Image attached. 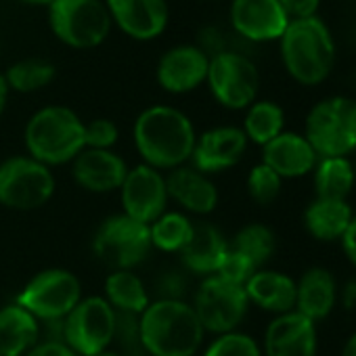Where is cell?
Wrapping results in <instances>:
<instances>
[{
  "label": "cell",
  "mask_w": 356,
  "mask_h": 356,
  "mask_svg": "<svg viewBox=\"0 0 356 356\" xmlns=\"http://www.w3.org/2000/svg\"><path fill=\"white\" fill-rule=\"evenodd\" d=\"M210 57L193 44H176L168 49L155 67V80L170 95H187L206 84Z\"/></svg>",
  "instance_id": "15"
},
{
  "label": "cell",
  "mask_w": 356,
  "mask_h": 356,
  "mask_svg": "<svg viewBox=\"0 0 356 356\" xmlns=\"http://www.w3.org/2000/svg\"><path fill=\"white\" fill-rule=\"evenodd\" d=\"M304 136L318 157H348L356 151V101L327 97L306 115Z\"/></svg>",
  "instance_id": "5"
},
{
  "label": "cell",
  "mask_w": 356,
  "mask_h": 356,
  "mask_svg": "<svg viewBox=\"0 0 356 356\" xmlns=\"http://www.w3.org/2000/svg\"><path fill=\"white\" fill-rule=\"evenodd\" d=\"M318 155L304 134L283 130L268 145L262 147V163L285 178H302L314 170Z\"/></svg>",
  "instance_id": "21"
},
{
  "label": "cell",
  "mask_w": 356,
  "mask_h": 356,
  "mask_svg": "<svg viewBox=\"0 0 356 356\" xmlns=\"http://www.w3.org/2000/svg\"><path fill=\"white\" fill-rule=\"evenodd\" d=\"M149 225L136 222L126 214H113L101 222L92 237V252L111 270H132L151 254Z\"/></svg>",
  "instance_id": "8"
},
{
  "label": "cell",
  "mask_w": 356,
  "mask_h": 356,
  "mask_svg": "<svg viewBox=\"0 0 356 356\" xmlns=\"http://www.w3.org/2000/svg\"><path fill=\"white\" fill-rule=\"evenodd\" d=\"M120 138V128L115 122L107 120V118H97L90 120L88 124H84V149H103L109 151L115 147Z\"/></svg>",
  "instance_id": "37"
},
{
  "label": "cell",
  "mask_w": 356,
  "mask_h": 356,
  "mask_svg": "<svg viewBox=\"0 0 356 356\" xmlns=\"http://www.w3.org/2000/svg\"><path fill=\"white\" fill-rule=\"evenodd\" d=\"M337 300L343 308H356V279L348 281L341 289H337Z\"/></svg>",
  "instance_id": "43"
},
{
  "label": "cell",
  "mask_w": 356,
  "mask_h": 356,
  "mask_svg": "<svg viewBox=\"0 0 356 356\" xmlns=\"http://www.w3.org/2000/svg\"><path fill=\"white\" fill-rule=\"evenodd\" d=\"M285 72L302 86H316L329 78L335 65V42L318 17L289 22L279 38Z\"/></svg>",
  "instance_id": "3"
},
{
  "label": "cell",
  "mask_w": 356,
  "mask_h": 356,
  "mask_svg": "<svg viewBox=\"0 0 356 356\" xmlns=\"http://www.w3.org/2000/svg\"><path fill=\"white\" fill-rule=\"evenodd\" d=\"M113 28L132 40L159 38L170 22L168 0H105Z\"/></svg>",
  "instance_id": "16"
},
{
  "label": "cell",
  "mask_w": 356,
  "mask_h": 356,
  "mask_svg": "<svg viewBox=\"0 0 356 356\" xmlns=\"http://www.w3.org/2000/svg\"><path fill=\"white\" fill-rule=\"evenodd\" d=\"M195 222L185 212H163L155 222L149 225L153 250L165 254H181L193 235Z\"/></svg>",
  "instance_id": "30"
},
{
  "label": "cell",
  "mask_w": 356,
  "mask_h": 356,
  "mask_svg": "<svg viewBox=\"0 0 356 356\" xmlns=\"http://www.w3.org/2000/svg\"><path fill=\"white\" fill-rule=\"evenodd\" d=\"M147 356H195L206 331L189 302L153 300L138 316Z\"/></svg>",
  "instance_id": "2"
},
{
  "label": "cell",
  "mask_w": 356,
  "mask_h": 356,
  "mask_svg": "<svg viewBox=\"0 0 356 356\" xmlns=\"http://www.w3.org/2000/svg\"><path fill=\"white\" fill-rule=\"evenodd\" d=\"M26 356H78L72 348L65 343H55V341H38Z\"/></svg>",
  "instance_id": "41"
},
{
  "label": "cell",
  "mask_w": 356,
  "mask_h": 356,
  "mask_svg": "<svg viewBox=\"0 0 356 356\" xmlns=\"http://www.w3.org/2000/svg\"><path fill=\"white\" fill-rule=\"evenodd\" d=\"M140 314H128V312H115V333L113 343L115 350L122 356H147L143 341H140V327H138Z\"/></svg>",
  "instance_id": "35"
},
{
  "label": "cell",
  "mask_w": 356,
  "mask_h": 356,
  "mask_svg": "<svg viewBox=\"0 0 356 356\" xmlns=\"http://www.w3.org/2000/svg\"><path fill=\"white\" fill-rule=\"evenodd\" d=\"M105 300L115 312L143 314L151 304V296L143 279L134 270H111L105 279Z\"/></svg>",
  "instance_id": "28"
},
{
  "label": "cell",
  "mask_w": 356,
  "mask_h": 356,
  "mask_svg": "<svg viewBox=\"0 0 356 356\" xmlns=\"http://www.w3.org/2000/svg\"><path fill=\"white\" fill-rule=\"evenodd\" d=\"M115 310L103 296H88L65 316V346L78 356L99 354L113 343Z\"/></svg>",
  "instance_id": "12"
},
{
  "label": "cell",
  "mask_w": 356,
  "mask_h": 356,
  "mask_svg": "<svg viewBox=\"0 0 356 356\" xmlns=\"http://www.w3.org/2000/svg\"><path fill=\"white\" fill-rule=\"evenodd\" d=\"M318 352V335L316 323L291 310L275 316L262 341L264 356H316Z\"/></svg>",
  "instance_id": "18"
},
{
  "label": "cell",
  "mask_w": 356,
  "mask_h": 356,
  "mask_svg": "<svg viewBox=\"0 0 356 356\" xmlns=\"http://www.w3.org/2000/svg\"><path fill=\"white\" fill-rule=\"evenodd\" d=\"M191 291V275L181 268H165L155 279V300H174V302H187Z\"/></svg>",
  "instance_id": "36"
},
{
  "label": "cell",
  "mask_w": 356,
  "mask_h": 356,
  "mask_svg": "<svg viewBox=\"0 0 356 356\" xmlns=\"http://www.w3.org/2000/svg\"><path fill=\"white\" fill-rule=\"evenodd\" d=\"M235 38L229 36L222 28L218 26H204L200 32H197V40L195 44L208 55V57H214V55H220V53H227V51H239L235 44ZM243 53V51H239Z\"/></svg>",
  "instance_id": "39"
},
{
  "label": "cell",
  "mask_w": 356,
  "mask_h": 356,
  "mask_svg": "<svg viewBox=\"0 0 356 356\" xmlns=\"http://www.w3.org/2000/svg\"><path fill=\"white\" fill-rule=\"evenodd\" d=\"M241 130L250 143L264 147L285 130V111L275 101H254L245 109Z\"/></svg>",
  "instance_id": "29"
},
{
  "label": "cell",
  "mask_w": 356,
  "mask_h": 356,
  "mask_svg": "<svg viewBox=\"0 0 356 356\" xmlns=\"http://www.w3.org/2000/svg\"><path fill=\"white\" fill-rule=\"evenodd\" d=\"M0 53H3V44H0Z\"/></svg>",
  "instance_id": "49"
},
{
  "label": "cell",
  "mask_w": 356,
  "mask_h": 356,
  "mask_svg": "<svg viewBox=\"0 0 356 356\" xmlns=\"http://www.w3.org/2000/svg\"><path fill=\"white\" fill-rule=\"evenodd\" d=\"M227 252L229 241L214 225L195 222L193 235L181 252V264L189 275H200L206 279L218 273Z\"/></svg>",
  "instance_id": "22"
},
{
  "label": "cell",
  "mask_w": 356,
  "mask_h": 356,
  "mask_svg": "<svg viewBox=\"0 0 356 356\" xmlns=\"http://www.w3.org/2000/svg\"><path fill=\"white\" fill-rule=\"evenodd\" d=\"M40 341V321L19 304L0 308V356H26Z\"/></svg>",
  "instance_id": "25"
},
{
  "label": "cell",
  "mask_w": 356,
  "mask_h": 356,
  "mask_svg": "<svg viewBox=\"0 0 356 356\" xmlns=\"http://www.w3.org/2000/svg\"><path fill=\"white\" fill-rule=\"evenodd\" d=\"M132 138L143 163L170 172L191 161L197 132L191 118L178 107L151 105L136 115Z\"/></svg>",
  "instance_id": "1"
},
{
  "label": "cell",
  "mask_w": 356,
  "mask_h": 356,
  "mask_svg": "<svg viewBox=\"0 0 356 356\" xmlns=\"http://www.w3.org/2000/svg\"><path fill=\"white\" fill-rule=\"evenodd\" d=\"M339 241H341V248H343L346 258H348L350 264L356 268V214H354V218H352L348 231L343 233V237H341Z\"/></svg>",
  "instance_id": "42"
},
{
  "label": "cell",
  "mask_w": 356,
  "mask_h": 356,
  "mask_svg": "<svg viewBox=\"0 0 356 356\" xmlns=\"http://www.w3.org/2000/svg\"><path fill=\"white\" fill-rule=\"evenodd\" d=\"M229 22L233 34L248 44L275 42L289 26L279 0H233Z\"/></svg>",
  "instance_id": "14"
},
{
  "label": "cell",
  "mask_w": 356,
  "mask_h": 356,
  "mask_svg": "<svg viewBox=\"0 0 356 356\" xmlns=\"http://www.w3.org/2000/svg\"><path fill=\"white\" fill-rule=\"evenodd\" d=\"M168 197L185 212L195 216H208L218 206V189L214 181L197 168L185 163L165 174Z\"/></svg>",
  "instance_id": "20"
},
{
  "label": "cell",
  "mask_w": 356,
  "mask_h": 356,
  "mask_svg": "<svg viewBox=\"0 0 356 356\" xmlns=\"http://www.w3.org/2000/svg\"><path fill=\"white\" fill-rule=\"evenodd\" d=\"M250 304L273 312L285 314L296 310V281L279 270L260 268L252 275V279L243 285Z\"/></svg>",
  "instance_id": "24"
},
{
  "label": "cell",
  "mask_w": 356,
  "mask_h": 356,
  "mask_svg": "<svg viewBox=\"0 0 356 356\" xmlns=\"http://www.w3.org/2000/svg\"><path fill=\"white\" fill-rule=\"evenodd\" d=\"M122 200V214L128 218L151 225L155 222L168 206V187H165V174L147 165L138 163L128 168V174L120 187Z\"/></svg>",
  "instance_id": "13"
},
{
  "label": "cell",
  "mask_w": 356,
  "mask_h": 356,
  "mask_svg": "<svg viewBox=\"0 0 356 356\" xmlns=\"http://www.w3.org/2000/svg\"><path fill=\"white\" fill-rule=\"evenodd\" d=\"M248 136L237 126H216L197 134L191 165L204 174L225 172L237 165L248 151Z\"/></svg>",
  "instance_id": "17"
},
{
  "label": "cell",
  "mask_w": 356,
  "mask_h": 356,
  "mask_svg": "<svg viewBox=\"0 0 356 356\" xmlns=\"http://www.w3.org/2000/svg\"><path fill=\"white\" fill-rule=\"evenodd\" d=\"M9 92H11V88H9V84H7V78H5V74H3V72H0V115H3V113H5V109H7Z\"/></svg>",
  "instance_id": "44"
},
{
  "label": "cell",
  "mask_w": 356,
  "mask_h": 356,
  "mask_svg": "<svg viewBox=\"0 0 356 356\" xmlns=\"http://www.w3.org/2000/svg\"><path fill=\"white\" fill-rule=\"evenodd\" d=\"M341 356H356V331L348 337V341L341 350Z\"/></svg>",
  "instance_id": "45"
},
{
  "label": "cell",
  "mask_w": 356,
  "mask_h": 356,
  "mask_svg": "<svg viewBox=\"0 0 356 356\" xmlns=\"http://www.w3.org/2000/svg\"><path fill=\"white\" fill-rule=\"evenodd\" d=\"M352 165H354V178H356V161H354Z\"/></svg>",
  "instance_id": "48"
},
{
  "label": "cell",
  "mask_w": 356,
  "mask_h": 356,
  "mask_svg": "<svg viewBox=\"0 0 356 356\" xmlns=\"http://www.w3.org/2000/svg\"><path fill=\"white\" fill-rule=\"evenodd\" d=\"M82 298V283L72 270L47 268L26 283L15 304L38 321H53L65 318Z\"/></svg>",
  "instance_id": "11"
},
{
  "label": "cell",
  "mask_w": 356,
  "mask_h": 356,
  "mask_svg": "<svg viewBox=\"0 0 356 356\" xmlns=\"http://www.w3.org/2000/svg\"><path fill=\"white\" fill-rule=\"evenodd\" d=\"M337 283L335 277L323 268L312 266L296 281V312L318 323L327 318L337 304Z\"/></svg>",
  "instance_id": "23"
},
{
  "label": "cell",
  "mask_w": 356,
  "mask_h": 356,
  "mask_svg": "<svg viewBox=\"0 0 356 356\" xmlns=\"http://www.w3.org/2000/svg\"><path fill=\"white\" fill-rule=\"evenodd\" d=\"M248 193L258 206H268L273 204L283 187V178L273 172L266 163H256L250 174H248Z\"/></svg>",
  "instance_id": "33"
},
{
  "label": "cell",
  "mask_w": 356,
  "mask_h": 356,
  "mask_svg": "<svg viewBox=\"0 0 356 356\" xmlns=\"http://www.w3.org/2000/svg\"><path fill=\"white\" fill-rule=\"evenodd\" d=\"M279 5L289 17V22H296V19L316 17L321 0H279Z\"/></svg>",
  "instance_id": "40"
},
{
  "label": "cell",
  "mask_w": 356,
  "mask_h": 356,
  "mask_svg": "<svg viewBox=\"0 0 356 356\" xmlns=\"http://www.w3.org/2000/svg\"><path fill=\"white\" fill-rule=\"evenodd\" d=\"M352 218L354 212L348 202L314 197L304 210V229L316 241H339Z\"/></svg>",
  "instance_id": "26"
},
{
  "label": "cell",
  "mask_w": 356,
  "mask_h": 356,
  "mask_svg": "<svg viewBox=\"0 0 356 356\" xmlns=\"http://www.w3.org/2000/svg\"><path fill=\"white\" fill-rule=\"evenodd\" d=\"M256 270L258 268L243 254H239L237 250H233L229 245V252H227V256H225V260H222V264H220L216 275L227 279V281H231V283H235V285H245Z\"/></svg>",
  "instance_id": "38"
},
{
  "label": "cell",
  "mask_w": 356,
  "mask_h": 356,
  "mask_svg": "<svg viewBox=\"0 0 356 356\" xmlns=\"http://www.w3.org/2000/svg\"><path fill=\"white\" fill-rule=\"evenodd\" d=\"M204 356H264V354H262V346L252 335L233 331V333L216 335L204 350Z\"/></svg>",
  "instance_id": "34"
},
{
  "label": "cell",
  "mask_w": 356,
  "mask_h": 356,
  "mask_svg": "<svg viewBox=\"0 0 356 356\" xmlns=\"http://www.w3.org/2000/svg\"><path fill=\"white\" fill-rule=\"evenodd\" d=\"M229 245L233 250H237L239 254H243L260 270L273 258V254L277 250V237L266 225L252 222V225H245L243 229H239Z\"/></svg>",
  "instance_id": "31"
},
{
  "label": "cell",
  "mask_w": 356,
  "mask_h": 356,
  "mask_svg": "<svg viewBox=\"0 0 356 356\" xmlns=\"http://www.w3.org/2000/svg\"><path fill=\"white\" fill-rule=\"evenodd\" d=\"M55 189L53 170L30 155H15L0 163V206L32 212L47 206Z\"/></svg>",
  "instance_id": "7"
},
{
  "label": "cell",
  "mask_w": 356,
  "mask_h": 356,
  "mask_svg": "<svg viewBox=\"0 0 356 356\" xmlns=\"http://www.w3.org/2000/svg\"><path fill=\"white\" fill-rule=\"evenodd\" d=\"M312 183L316 197L348 202L356 185L354 165L348 157H318L312 170Z\"/></svg>",
  "instance_id": "27"
},
{
  "label": "cell",
  "mask_w": 356,
  "mask_h": 356,
  "mask_svg": "<svg viewBox=\"0 0 356 356\" xmlns=\"http://www.w3.org/2000/svg\"><path fill=\"white\" fill-rule=\"evenodd\" d=\"M191 306L206 333L225 335L239 329L250 310V300L243 285L212 275L197 285Z\"/></svg>",
  "instance_id": "9"
},
{
  "label": "cell",
  "mask_w": 356,
  "mask_h": 356,
  "mask_svg": "<svg viewBox=\"0 0 356 356\" xmlns=\"http://www.w3.org/2000/svg\"><path fill=\"white\" fill-rule=\"evenodd\" d=\"M92 356H122V354L118 350H113V348H107V350H103L99 354H92Z\"/></svg>",
  "instance_id": "47"
},
{
  "label": "cell",
  "mask_w": 356,
  "mask_h": 356,
  "mask_svg": "<svg viewBox=\"0 0 356 356\" xmlns=\"http://www.w3.org/2000/svg\"><path fill=\"white\" fill-rule=\"evenodd\" d=\"M28 5H36V7H51L55 0H24Z\"/></svg>",
  "instance_id": "46"
},
{
  "label": "cell",
  "mask_w": 356,
  "mask_h": 356,
  "mask_svg": "<svg viewBox=\"0 0 356 356\" xmlns=\"http://www.w3.org/2000/svg\"><path fill=\"white\" fill-rule=\"evenodd\" d=\"M49 26L61 44L76 51L101 47L113 28L105 0H55L49 7Z\"/></svg>",
  "instance_id": "6"
},
{
  "label": "cell",
  "mask_w": 356,
  "mask_h": 356,
  "mask_svg": "<svg viewBox=\"0 0 356 356\" xmlns=\"http://www.w3.org/2000/svg\"><path fill=\"white\" fill-rule=\"evenodd\" d=\"M206 84L218 105L241 111L258 101L260 72L245 53L227 51L210 57Z\"/></svg>",
  "instance_id": "10"
},
{
  "label": "cell",
  "mask_w": 356,
  "mask_h": 356,
  "mask_svg": "<svg viewBox=\"0 0 356 356\" xmlns=\"http://www.w3.org/2000/svg\"><path fill=\"white\" fill-rule=\"evenodd\" d=\"M128 165L113 149H82L72 161L74 181L88 193H113L120 191Z\"/></svg>",
  "instance_id": "19"
},
{
  "label": "cell",
  "mask_w": 356,
  "mask_h": 356,
  "mask_svg": "<svg viewBox=\"0 0 356 356\" xmlns=\"http://www.w3.org/2000/svg\"><path fill=\"white\" fill-rule=\"evenodd\" d=\"M26 151L47 168L72 163L86 147L82 118L65 105L38 109L24 128Z\"/></svg>",
  "instance_id": "4"
},
{
  "label": "cell",
  "mask_w": 356,
  "mask_h": 356,
  "mask_svg": "<svg viewBox=\"0 0 356 356\" xmlns=\"http://www.w3.org/2000/svg\"><path fill=\"white\" fill-rule=\"evenodd\" d=\"M55 74H57V70L53 63H49L47 59L32 57V59H22V61L13 63L5 72V78H7V84L11 90L30 95V92L47 88L55 80Z\"/></svg>",
  "instance_id": "32"
}]
</instances>
